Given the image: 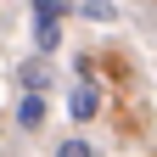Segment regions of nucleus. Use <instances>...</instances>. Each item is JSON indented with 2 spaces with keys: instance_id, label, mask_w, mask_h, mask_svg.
I'll list each match as a JSON object with an SVG mask.
<instances>
[{
  "instance_id": "1",
  "label": "nucleus",
  "mask_w": 157,
  "mask_h": 157,
  "mask_svg": "<svg viewBox=\"0 0 157 157\" xmlns=\"http://www.w3.org/2000/svg\"><path fill=\"white\" fill-rule=\"evenodd\" d=\"M67 112L78 118V124H90V118L101 112V90H95L90 78H84V84H73V95H67Z\"/></svg>"
},
{
  "instance_id": "2",
  "label": "nucleus",
  "mask_w": 157,
  "mask_h": 157,
  "mask_svg": "<svg viewBox=\"0 0 157 157\" xmlns=\"http://www.w3.org/2000/svg\"><path fill=\"white\" fill-rule=\"evenodd\" d=\"M34 45H39V56H51L62 45V23L56 17H34Z\"/></svg>"
},
{
  "instance_id": "3",
  "label": "nucleus",
  "mask_w": 157,
  "mask_h": 157,
  "mask_svg": "<svg viewBox=\"0 0 157 157\" xmlns=\"http://www.w3.org/2000/svg\"><path fill=\"white\" fill-rule=\"evenodd\" d=\"M17 78H23L28 95H45V90H51V67H45V62H23V67H17Z\"/></svg>"
},
{
  "instance_id": "4",
  "label": "nucleus",
  "mask_w": 157,
  "mask_h": 157,
  "mask_svg": "<svg viewBox=\"0 0 157 157\" xmlns=\"http://www.w3.org/2000/svg\"><path fill=\"white\" fill-rule=\"evenodd\" d=\"M17 124L23 129H45V101H39V95H23V101H17Z\"/></svg>"
},
{
  "instance_id": "5",
  "label": "nucleus",
  "mask_w": 157,
  "mask_h": 157,
  "mask_svg": "<svg viewBox=\"0 0 157 157\" xmlns=\"http://www.w3.org/2000/svg\"><path fill=\"white\" fill-rule=\"evenodd\" d=\"M67 11H73L67 0H34V17H56V23H62Z\"/></svg>"
},
{
  "instance_id": "6",
  "label": "nucleus",
  "mask_w": 157,
  "mask_h": 157,
  "mask_svg": "<svg viewBox=\"0 0 157 157\" xmlns=\"http://www.w3.org/2000/svg\"><path fill=\"white\" fill-rule=\"evenodd\" d=\"M84 17H90V23H112V17H118V11L107 6V0H84Z\"/></svg>"
},
{
  "instance_id": "7",
  "label": "nucleus",
  "mask_w": 157,
  "mask_h": 157,
  "mask_svg": "<svg viewBox=\"0 0 157 157\" xmlns=\"http://www.w3.org/2000/svg\"><path fill=\"white\" fill-rule=\"evenodd\" d=\"M56 157H95V146H90V140H62Z\"/></svg>"
}]
</instances>
